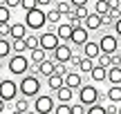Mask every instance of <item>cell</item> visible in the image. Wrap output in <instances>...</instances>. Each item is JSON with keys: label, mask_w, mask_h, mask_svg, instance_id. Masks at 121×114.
Listing matches in <instances>:
<instances>
[{"label": "cell", "mask_w": 121, "mask_h": 114, "mask_svg": "<svg viewBox=\"0 0 121 114\" xmlns=\"http://www.w3.org/2000/svg\"><path fill=\"white\" fill-rule=\"evenodd\" d=\"M40 90H43V83H40L38 74L27 72V74L20 76V83H18V92H20V96L34 98V96H38V94H40Z\"/></svg>", "instance_id": "6da1fadb"}, {"label": "cell", "mask_w": 121, "mask_h": 114, "mask_svg": "<svg viewBox=\"0 0 121 114\" xmlns=\"http://www.w3.org/2000/svg\"><path fill=\"white\" fill-rule=\"evenodd\" d=\"M22 22L27 25L29 31H40L47 25V13H45L43 7H34V9H29V11H25V20Z\"/></svg>", "instance_id": "7a4b0ae2"}, {"label": "cell", "mask_w": 121, "mask_h": 114, "mask_svg": "<svg viewBox=\"0 0 121 114\" xmlns=\"http://www.w3.org/2000/svg\"><path fill=\"white\" fill-rule=\"evenodd\" d=\"M29 65H31V61L25 56V54H16V52L9 54L7 69H9V74H11V76H22V74H27V72H29Z\"/></svg>", "instance_id": "3957f363"}, {"label": "cell", "mask_w": 121, "mask_h": 114, "mask_svg": "<svg viewBox=\"0 0 121 114\" xmlns=\"http://www.w3.org/2000/svg\"><path fill=\"white\" fill-rule=\"evenodd\" d=\"M76 98H78V103H83V105L87 107V105H92V103H96V101H103L105 94H101L96 85H87V83H83L81 87L76 90Z\"/></svg>", "instance_id": "277c9868"}, {"label": "cell", "mask_w": 121, "mask_h": 114, "mask_svg": "<svg viewBox=\"0 0 121 114\" xmlns=\"http://www.w3.org/2000/svg\"><path fill=\"white\" fill-rule=\"evenodd\" d=\"M99 47L103 54H112L119 49V36L114 34V31H103L99 38Z\"/></svg>", "instance_id": "5b68a950"}, {"label": "cell", "mask_w": 121, "mask_h": 114, "mask_svg": "<svg viewBox=\"0 0 121 114\" xmlns=\"http://www.w3.org/2000/svg\"><path fill=\"white\" fill-rule=\"evenodd\" d=\"M18 94H20V92H18V83L13 78H2V81H0V98H2V101L11 103Z\"/></svg>", "instance_id": "8992f818"}, {"label": "cell", "mask_w": 121, "mask_h": 114, "mask_svg": "<svg viewBox=\"0 0 121 114\" xmlns=\"http://www.w3.org/2000/svg\"><path fill=\"white\" fill-rule=\"evenodd\" d=\"M54 105H56V101H54V96H49V94H38V96H34V112H38V114L54 112Z\"/></svg>", "instance_id": "52a82bcc"}, {"label": "cell", "mask_w": 121, "mask_h": 114, "mask_svg": "<svg viewBox=\"0 0 121 114\" xmlns=\"http://www.w3.org/2000/svg\"><path fill=\"white\" fill-rule=\"evenodd\" d=\"M60 43V38H58V36H56V31H40V34H38V47H43L45 49V52H54V49H56V45Z\"/></svg>", "instance_id": "ba28073f"}, {"label": "cell", "mask_w": 121, "mask_h": 114, "mask_svg": "<svg viewBox=\"0 0 121 114\" xmlns=\"http://www.w3.org/2000/svg\"><path fill=\"white\" fill-rule=\"evenodd\" d=\"M87 40H90V31H87V29H85L83 25H76V27L72 29V36H69V43H72V45H74L76 49H81L83 45L87 43Z\"/></svg>", "instance_id": "9c48e42d"}, {"label": "cell", "mask_w": 121, "mask_h": 114, "mask_svg": "<svg viewBox=\"0 0 121 114\" xmlns=\"http://www.w3.org/2000/svg\"><path fill=\"white\" fill-rule=\"evenodd\" d=\"M72 52H74L72 45L60 40V43L56 45V49H54V52H49V54H52V58H54L56 63H67V61H69V56H72Z\"/></svg>", "instance_id": "30bf717a"}, {"label": "cell", "mask_w": 121, "mask_h": 114, "mask_svg": "<svg viewBox=\"0 0 121 114\" xmlns=\"http://www.w3.org/2000/svg\"><path fill=\"white\" fill-rule=\"evenodd\" d=\"M83 83H85V78H83V74H81L78 69H69L67 74H65V85H67V87H72L74 92H76Z\"/></svg>", "instance_id": "8fae6325"}, {"label": "cell", "mask_w": 121, "mask_h": 114, "mask_svg": "<svg viewBox=\"0 0 121 114\" xmlns=\"http://www.w3.org/2000/svg\"><path fill=\"white\" fill-rule=\"evenodd\" d=\"M83 27H85L87 31H99L101 29V16L96 11H90L85 16V20H83Z\"/></svg>", "instance_id": "7c38bea8"}, {"label": "cell", "mask_w": 121, "mask_h": 114, "mask_svg": "<svg viewBox=\"0 0 121 114\" xmlns=\"http://www.w3.org/2000/svg\"><path fill=\"white\" fill-rule=\"evenodd\" d=\"M54 98H56L58 103H72V98H74V90L72 87H67V85H60V87L54 92Z\"/></svg>", "instance_id": "4fadbf2b"}, {"label": "cell", "mask_w": 121, "mask_h": 114, "mask_svg": "<svg viewBox=\"0 0 121 114\" xmlns=\"http://www.w3.org/2000/svg\"><path fill=\"white\" fill-rule=\"evenodd\" d=\"M81 54L87 58H96L101 54V47H99V40H87L85 45L81 47Z\"/></svg>", "instance_id": "5bb4252c"}, {"label": "cell", "mask_w": 121, "mask_h": 114, "mask_svg": "<svg viewBox=\"0 0 121 114\" xmlns=\"http://www.w3.org/2000/svg\"><path fill=\"white\" fill-rule=\"evenodd\" d=\"M105 81L110 85H121V65H110L105 72Z\"/></svg>", "instance_id": "9a60e30c"}, {"label": "cell", "mask_w": 121, "mask_h": 114, "mask_svg": "<svg viewBox=\"0 0 121 114\" xmlns=\"http://www.w3.org/2000/svg\"><path fill=\"white\" fill-rule=\"evenodd\" d=\"M54 65H56V61H54L52 56H47L43 63H38V76H43V78H47L49 74L54 72Z\"/></svg>", "instance_id": "2e32d148"}, {"label": "cell", "mask_w": 121, "mask_h": 114, "mask_svg": "<svg viewBox=\"0 0 121 114\" xmlns=\"http://www.w3.org/2000/svg\"><path fill=\"white\" fill-rule=\"evenodd\" d=\"M105 72H108V67H101V65H96V63H94V67L90 69V74H87V76H90L92 83H103V81H105Z\"/></svg>", "instance_id": "e0dca14e"}, {"label": "cell", "mask_w": 121, "mask_h": 114, "mask_svg": "<svg viewBox=\"0 0 121 114\" xmlns=\"http://www.w3.org/2000/svg\"><path fill=\"white\" fill-rule=\"evenodd\" d=\"M72 29H74V27L69 25V22H58V25H56V36H58L60 40H63V43H69Z\"/></svg>", "instance_id": "ac0fdd59"}, {"label": "cell", "mask_w": 121, "mask_h": 114, "mask_svg": "<svg viewBox=\"0 0 121 114\" xmlns=\"http://www.w3.org/2000/svg\"><path fill=\"white\" fill-rule=\"evenodd\" d=\"M63 83H65V76L58 74V72H52V74L47 76V87L52 90V92H56V90H58Z\"/></svg>", "instance_id": "d6986e66"}, {"label": "cell", "mask_w": 121, "mask_h": 114, "mask_svg": "<svg viewBox=\"0 0 121 114\" xmlns=\"http://www.w3.org/2000/svg\"><path fill=\"white\" fill-rule=\"evenodd\" d=\"M27 25L25 22H11V31H9V38H25L27 36Z\"/></svg>", "instance_id": "ffe728a7"}, {"label": "cell", "mask_w": 121, "mask_h": 114, "mask_svg": "<svg viewBox=\"0 0 121 114\" xmlns=\"http://www.w3.org/2000/svg\"><path fill=\"white\" fill-rule=\"evenodd\" d=\"M45 58H47V52H45L43 47H34V49H29V61L34 63V65H38V63H43Z\"/></svg>", "instance_id": "44dd1931"}, {"label": "cell", "mask_w": 121, "mask_h": 114, "mask_svg": "<svg viewBox=\"0 0 121 114\" xmlns=\"http://www.w3.org/2000/svg\"><path fill=\"white\" fill-rule=\"evenodd\" d=\"M45 13H47V25H58V22L63 20V13H60L58 9L54 7V4H52V7H49Z\"/></svg>", "instance_id": "7402d4cb"}, {"label": "cell", "mask_w": 121, "mask_h": 114, "mask_svg": "<svg viewBox=\"0 0 121 114\" xmlns=\"http://www.w3.org/2000/svg\"><path fill=\"white\" fill-rule=\"evenodd\" d=\"M105 98L112 103H121V85H110L105 92Z\"/></svg>", "instance_id": "603a6c76"}, {"label": "cell", "mask_w": 121, "mask_h": 114, "mask_svg": "<svg viewBox=\"0 0 121 114\" xmlns=\"http://www.w3.org/2000/svg\"><path fill=\"white\" fill-rule=\"evenodd\" d=\"M9 54H11V40L7 38V36H0V58H9Z\"/></svg>", "instance_id": "cb8c5ba5"}, {"label": "cell", "mask_w": 121, "mask_h": 114, "mask_svg": "<svg viewBox=\"0 0 121 114\" xmlns=\"http://www.w3.org/2000/svg\"><path fill=\"white\" fill-rule=\"evenodd\" d=\"M13 110L16 112H29V98L27 96H16L13 98Z\"/></svg>", "instance_id": "d4e9b609"}, {"label": "cell", "mask_w": 121, "mask_h": 114, "mask_svg": "<svg viewBox=\"0 0 121 114\" xmlns=\"http://www.w3.org/2000/svg\"><path fill=\"white\" fill-rule=\"evenodd\" d=\"M92 67H94V58H87V56H83V58H81V63H78V67H76V69L81 72L83 76H85V74H90V69H92Z\"/></svg>", "instance_id": "484cf974"}, {"label": "cell", "mask_w": 121, "mask_h": 114, "mask_svg": "<svg viewBox=\"0 0 121 114\" xmlns=\"http://www.w3.org/2000/svg\"><path fill=\"white\" fill-rule=\"evenodd\" d=\"M11 52H16V54H25V52H27L25 38H11Z\"/></svg>", "instance_id": "4316f807"}, {"label": "cell", "mask_w": 121, "mask_h": 114, "mask_svg": "<svg viewBox=\"0 0 121 114\" xmlns=\"http://www.w3.org/2000/svg\"><path fill=\"white\" fill-rule=\"evenodd\" d=\"M94 11L99 13V16H105V13L110 11V4H108V0H94Z\"/></svg>", "instance_id": "83f0119b"}, {"label": "cell", "mask_w": 121, "mask_h": 114, "mask_svg": "<svg viewBox=\"0 0 121 114\" xmlns=\"http://www.w3.org/2000/svg\"><path fill=\"white\" fill-rule=\"evenodd\" d=\"M25 45H27V52H29V49H34V47H38V34H31V31H27V36H25Z\"/></svg>", "instance_id": "f1b7e54d"}, {"label": "cell", "mask_w": 121, "mask_h": 114, "mask_svg": "<svg viewBox=\"0 0 121 114\" xmlns=\"http://www.w3.org/2000/svg\"><path fill=\"white\" fill-rule=\"evenodd\" d=\"M0 22H11V9L4 2H0Z\"/></svg>", "instance_id": "f546056e"}, {"label": "cell", "mask_w": 121, "mask_h": 114, "mask_svg": "<svg viewBox=\"0 0 121 114\" xmlns=\"http://www.w3.org/2000/svg\"><path fill=\"white\" fill-rule=\"evenodd\" d=\"M94 63H96V65H101V67H110V65H112V63H110V54H103V52L94 58Z\"/></svg>", "instance_id": "4dcf8cb0"}, {"label": "cell", "mask_w": 121, "mask_h": 114, "mask_svg": "<svg viewBox=\"0 0 121 114\" xmlns=\"http://www.w3.org/2000/svg\"><path fill=\"white\" fill-rule=\"evenodd\" d=\"M74 13H76V18L85 20V16L90 13V9H87V4H81V7H74Z\"/></svg>", "instance_id": "1f68e13d"}, {"label": "cell", "mask_w": 121, "mask_h": 114, "mask_svg": "<svg viewBox=\"0 0 121 114\" xmlns=\"http://www.w3.org/2000/svg\"><path fill=\"white\" fill-rule=\"evenodd\" d=\"M69 114H85V105L83 103H69Z\"/></svg>", "instance_id": "d6a6232c"}, {"label": "cell", "mask_w": 121, "mask_h": 114, "mask_svg": "<svg viewBox=\"0 0 121 114\" xmlns=\"http://www.w3.org/2000/svg\"><path fill=\"white\" fill-rule=\"evenodd\" d=\"M54 112L56 114H69V103H56L54 105Z\"/></svg>", "instance_id": "836d02e7"}, {"label": "cell", "mask_w": 121, "mask_h": 114, "mask_svg": "<svg viewBox=\"0 0 121 114\" xmlns=\"http://www.w3.org/2000/svg\"><path fill=\"white\" fill-rule=\"evenodd\" d=\"M34 7H38L36 0H20V9L22 11H29V9H34Z\"/></svg>", "instance_id": "e575fe53"}, {"label": "cell", "mask_w": 121, "mask_h": 114, "mask_svg": "<svg viewBox=\"0 0 121 114\" xmlns=\"http://www.w3.org/2000/svg\"><path fill=\"white\" fill-rule=\"evenodd\" d=\"M54 72H58V74H67L69 72V67H67V63H56V65H54Z\"/></svg>", "instance_id": "d590c367"}, {"label": "cell", "mask_w": 121, "mask_h": 114, "mask_svg": "<svg viewBox=\"0 0 121 114\" xmlns=\"http://www.w3.org/2000/svg\"><path fill=\"white\" fill-rule=\"evenodd\" d=\"M105 114H119V103H112V101H110L108 105H105Z\"/></svg>", "instance_id": "8d00e7d4"}, {"label": "cell", "mask_w": 121, "mask_h": 114, "mask_svg": "<svg viewBox=\"0 0 121 114\" xmlns=\"http://www.w3.org/2000/svg\"><path fill=\"white\" fill-rule=\"evenodd\" d=\"M9 31H11V22H0V36L9 38Z\"/></svg>", "instance_id": "74e56055"}, {"label": "cell", "mask_w": 121, "mask_h": 114, "mask_svg": "<svg viewBox=\"0 0 121 114\" xmlns=\"http://www.w3.org/2000/svg\"><path fill=\"white\" fill-rule=\"evenodd\" d=\"M112 31H114V34H117L119 36V38H121V16L117 18V20H114L112 22Z\"/></svg>", "instance_id": "f35d334b"}, {"label": "cell", "mask_w": 121, "mask_h": 114, "mask_svg": "<svg viewBox=\"0 0 121 114\" xmlns=\"http://www.w3.org/2000/svg\"><path fill=\"white\" fill-rule=\"evenodd\" d=\"M4 4H7L9 9H16V7H20V0H2Z\"/></svg>", "instance_id": "ab89813d"}, {"label": "cell", "mask_w": 121, "mask_h": 114, "mask_svg": "<svg viewBox=\"0 0 121 114\" xmlns=\"http://www.w3.org/2000/svg\"><path fill=\"white\" fill-rule=\"evenodd\" d=\"M36 2H38V7H52V4H54V0H36Z\"/></svg>", "instance_id": "60d3db41"}, {"label": "cell", "mask_w": 121, "mask_h": 114, "mask_svg": "<svg viewBox=\"0 0 121 114\" xmlns=\"http://www.w3.org/2000/svg\"><path fill=\"white\" fill-rule=\"evenodd\" d=\"M108 13H110V18H112V20H117V18L121 16V9H110Z\"/></svg>", "instance_id": "b9f144b4"}, {"label": "cell", "mask_w": 121, "mask_h": 114, "mask_svg": "<svg viewBox=\"0 0 121 114\" xmlns=\"http://www.w3.org/2000/svg\"><path fill=\"white\" fill-rule=\"evenodd\" d=\"M110 9H121V0H108Z\"/></svg>", "instance_id": "7bdbcfd3"}, {"label": "cell", "mask_w": 121, "mask_h": 114, "mask_svg": "<svg viewBox=\"0 0 121 114\" xmlns=\"http://www.w3.org/2000/svg\"><path fill=\"white\" fill-rule=\"evenodd\" d=\"M72 7H81V4H87V0H69Z\"/></svg>", "instance_id": "ee69618b"}, {"label": "cell", "mask_w": 121, "mask_h": 114, "mask_svg": "<svg viewBox=\"0 0 121 114\" xmlns=\"http://www.w3.org/2000/svg\"><path fill=\"white\" fill-rule=\"evenodd\" d=\"M4 107H7V101H2V98H0V114L4 112Z\"/></svg>", "instance_id": "f6af8a7d"}, {"label": "cell", "mask_w": 121, "mask_h": 114, "mask_svg": "<svg viewBox=\"0 0 121 114\" xmlns=\"http://www.w3.org/2000/svg\"><path fill=\"white\" fill-rule=\"evenodd\" d=\"M0 69H2V58H0Z\"/></svg>", "instance_id": "bcb514c9"}, {"label": "cell", "mask_w": 121, "mask_h": 114, "mask_svg": "<svg viewBox=\"0 0 121 114\" xmlns=\"http://www.w3.org/2000/svg\"><path fill=\"white\" fill-rule=\"evenodd\" d=\"M119 114H121V103H119Z\"/></svg>", "instance_id": "7dc6e473"}, {"label": "cell", "mask_w": 121, "mask_h": 114, "mask_svg": "<svg viewBox=\"0 0 121 114\" xmlns=\"http://www.w3.org/2000/svg\"><path fill=\"white\" fill-rule=\"evenodd\" d=\"M0 81H2V76H0Z\"/></svg>", "instance_id": "c3c4849f"}, {"label": "cell", "mask_w": 121, "mask_h": 114, "mask_svg": "<svg viewBox=\"0 0 121 114\" xmlns=\"http://www.w3.org/2000/svg\"><path fill=\"white\" fill-rule=\"evenodd\" d=\"M54 2H58V0H54Z\"/></svg>", "instance_id": "681fc988"}, {"label": "cell", "mask_w": 121, "mask_h": 114, "mask_svg": "<svg viewBox=\"0 0 121 114\" xmlns=\"http://www.w3.org/2000/svg\"><path fill=\"white\" fill-rule=\"evenodd\" d=\"M0 2H2V0H0Z\"/></svg>", "instance_id": "f907efd6"}]
</instances>
